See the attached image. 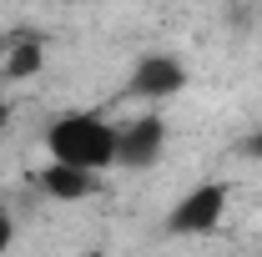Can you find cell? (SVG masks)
<instances>
[{"label": "cell", "mask_w": 262, "mask_h": 257, "mask_svg": "<svg viewBox=\"0 0 262 257\" xmlns=\"http://www.w3.org/2000/svg\"><path fill=\"white\" fill-rule=\"evenodd\" d=\"M46 146H51L56 161H76V166H86V172L116 166V126L101 121V116H91V111H76V116L51 121Z\"/></svg>", "instance_id": "6da1fadb"}, {"label": "cell", "mask_w": 262, "mask_h": 257, "mask_svg": "<svg viewBox=\"0 0 262 257\" xmlns=\"http://www.w3.org/2000/svg\"><path fill=\"white\" fill-rule=\"evenodd\" d=\"M227 212V187L222 182H202L171 207V232H212Z\"/></svg>", "instance_id": "7a4b0ae2"}, {"label": "cell", "mask_w": 262, "mask_h": 257, "mask_svg": "<svg viewBox=\"0 0 262 257\" xmlns=\"http://www.w3.org/2000/svg\"><path fill=\"white\" fill-rule=\"evenodd\" d=\"M187 86V66L177 61V56H141L136 61V71H131V96H141V101H166V96H177Z\"/></svg>", "instance_id": "3957f363"}, {"label": "cell", "mask_w": 262, "mask_h": 257, "mask_svg": "<svg viewBox=\"0 0 262 257\" xmlns=\"http://www.w3.org/2000/svg\"><path fill=\"white\" fill-rule=\"evenodd\" d=\"M166 146V121L162 116H136L131 126H116V161L121 166H151Z\"/></svg>", "instance_id": "277c9868"}, {"label": "cell", "mask_w": 262, "mask_h": 257, "mask_svg": "<svg viewBox=\"0 0 262 257\" xmlns=\"http://www.w3.org/2000/svg\"><path fill=\"white\" fill-rule=\"evenodd\" d=\"M40 187L56 197V202H81V197L96 192V172H86V166H76V161H56L40 172Z\"/></svg>", "instance_id": "5b68a950"}, {"label": "cell", "mask_w": 262, "mask_h": 257, "mask_svg": "<svg viewBox=\"0 0 262 257\" xmlns=\"http://www.w3.org/2000/svg\"><path fill=\"white\" fill-rule=\"evenodd\" d=\"M46 66V46H40V35H10V40H0V71L10 76V81H26Z\"/></svg>", "instance_id": "8992f818"}, {"label": "cell", "mask_w": 262, "mask_h": 257, "mask_svg": "<svg viewBox=\"0 0 262 257\" xmlns=\"http://www.w3.org/2000/svg\"><path fill=\"white\" fill-rule=\"evenodd\" d=\"M0 247H10V212L0 207Z\"/></svg>", "instance_id": "52a82bcc"}, {"label": "cell", "mask_w": 262, "mask_h": 257, "mask_svg": "<svg viewBox=\"0 0 262 257\" xmlns=\"http://www.w3.org/2000/svg\"><path fill=\"white\" fill-rule=\"evenodd\" d=\"M5 121H10V106H5V96H0V131H5Z\"/></svg>", "instance_id": "ba28073f"}, {"label": "cell", "mask_w": 262, "mask_h": 257, "mask_svg": "<svg viewBox=\"0 0 262 257\" xmlns=\"http://www.w3.org/2000/svg\"><path fill=\"white\" fill-rule=\"evenodd\" d=\"M252 152H257V157H262V131H257V141H252Z\"/></svg>", "instance_id": "9c48e42d"}]
</instances>
